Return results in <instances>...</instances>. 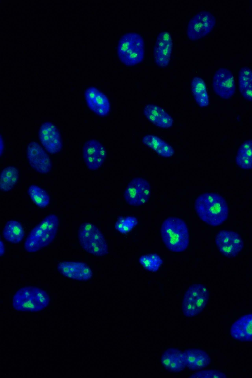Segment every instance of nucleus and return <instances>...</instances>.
<instances>
[{"instance_id": "1", "label": "nucleus", "mask_w": 252, "mask_h": 378, "mask_svg": "<svg viewBox=\"0 0 252 378\" xmlns=\"http://www.w3.org/2000/svg\"><path fill=\"white\" fill-rule=\"evenodd\" d=\"M199 217L207 224L219 226L227 219L229 209L226 200L215 193H205L199 195L194 204Z\"/></svg>"}, {"instance_id": "2", "label": "nucleus", "mask_w": 252, "mask_h": 378, "mask_svg": "<svg viewBox=\"0 0 252 378\" xmlns=\"http://www.w3.org/2000/svg\"><path fill=\"white\" fill-rule=\"evenodd\" d=\"M162 241L168 250L174 252L184 251L189 244V233L185 222L177 217H169L161 227Z\"/></svg>"}, {"instance_id": "3", "label": "nucleus", "mask_w": 252, "mask_h": 378, "mask_svg": "<svg viewBox=\"0 0 252 378\" xmlns=\"http://www.w3.org/2000/svg\"><path fill=\"white\" fill-rule=\"evenodd\" d=\"M59 225L57 216H46L30 232L26 239L24 248L28 252H36L48 246L55 238Z\"/></svg>"}, {"instance_id": "4", "label": "nucleus", "mask_w": 252, "mask_h": 378, "mask_svg": "<svg viewBox=\"0 0 252 378\" xmlns=\"http://www.w3.org/2000/svg\"><path fill=\"white\" fill-rule=\"evenodd\" d=\"M117 54L120 60L126 66L139 64L144 58L145 44L143 38L135 32L123 35L118 43Z\"/></svg>"}, {"instance_id": "5", "label": "nucleus", "mask_w": 252, "mask_h": 378, "mask_svg": "<svg viewBox=\"0 0 252 378\" xmlns=\"http://www.w3.org/2000/svg\"><path fill=\"white\" fill-rule=\"evenodd\" d=\"M49 301V295L44 290L37 287L27 286L14 294L13 307L20 311L38 312L46 308Z\"/></svg>"}, {"instance_id": "6", "label": "nucleus", "mask_w": 252, "mask_h": 378, "mask_svg": "<svg viewBox=\"0 0 252 378\" xmlns=\"http://www.w3.org/2000/svg\"><path fill=\"white\" fill-rule=\"evenodd\" d=\"M78 237L81 246L88 253L97 256L108 253V248L104 236L94 224H82L78 229Z\"/></svg>"}, {"instance_id": "7", "label": "nucleus", "mask_w": 252, "mask_h": 378, "mask_svg": "<svg viewBox=\"0 0 252 378\" xmlns=\"http://www.w3.org/2000/svg\"><path fill=\"white\" fill-rule=\"evenodd\" d=\"M209 298L207 288L200 284L190 286L184 297L182 310L187 317H193L199 314L204 308Z\"/></svg>"}, {"instance_id": "8", "label": "nucleus", "mask_w": 252, "mask_h": 378, "mask_svg": "<svg viewBox=\"0 0 252 378\" xmlns=\"http://www.w3.org/2000/svg\"><path fill=\"white\" fill-rule=\"evenodd\" d=\"M216 19L208 11H203L194 16L189 22L187 35L191 40H198L208 34L214 27Z\"/></svg>"}, {"instance_id": "9", "label": "nucleus", "mask_w": 252, "mask_h": 378, "mask_svg": "<svg viewBox=\"0 0 252 378\" xmlns=\"http://www.w3.org/2000/svg\"><path fill=\"white\" fill-rule=\"evenodd\" d=\"M150 193V185L149 182L141 177L133 178L128 184L125 191L124 196L128 204L139 206L145 203L148 200Z\"/></svg>"}, {"instance_id": "10", "label": "nucleus", "mask_w": 252, "mask_h": 378, "mask_svg": "<svg viewBox=\"0 0 252 378\" xmlns=\"http://www.w3.org/2000/svg\"><path fill=\"white\" fill-rule=\"evenodd\" d=\"M215 242L220 252L228 257L236 256L243 247L240 236L230 230L219 231L215 237Z\"/></svg>"}, {"instance_id": "11", "label": "nucleus", "mask_w": 252, "mask_h": 378, "mask_svg": "<svg viewBox=\"0 0 252 378\" xmlns=\"http://www.w3.org/2000/svg\"><path fill=\"white\" fill-rule=\"evenodd\" d=\"M214 92L220 97L228 99L234 95L235 84L233 75L228 69L221 68L214 74L212 80Z\"/></svg>"}, {"instance_id": "12", "label": "nucleus", "mask_w": 252, "mask_h": 378, "mask_svg": "<svg viewBox=\"0 0 252 378\" xmlns=\"http://www.w3.org/2000/svg\"><path fill=\"white\" fill-rule=\"evenodd\" d=\"M172 48L173 41L171 34L166 31L161 32L157 37L153 49L154 60L158 66L164 68L168 66Z\"/></svg>"}, {"instance_id": "13", "label": "nucleus", "mask_w": 252, "mask_h": 378, "mask_svg": "<svg viewBox=\"0 0 252 378\" xmlns=\"http://www.w3.org/2000/svg\"><path fill=\"white\" fill-rule=\"evenodd\" d=\"M83 158L89 169L96 170L103 163L106 151L103 146L96 140H89L83 149Z\"/></svg>"}, {"instance_id": "14", "label": "nucleus", "mask_w": 252, "mask_h": 378, "mask_svg": "<svg viewBox=\"0 0 252 378\" xmlns=\"http://www.w3.org/2000/svg\"><path fill=\"white\" fill-rule=\"evenodd\" d=\"M27 156L30 165L41 174H47L52 167L51 160L46 152L37 143H29L27 149Z\"/></svg>"}, {"instance_id": "15", "label": "nucleus", "mask_w": 252, "mask_h": 378, "mask_svg": "<svg viewBox=\"0 0 252 378\" xmlns=\"http://www.w3.org/2000/svg\"><path fill=\"white\" fill-rule=\"evenodd\" d=\"M85 98L89 108L97 115L105 116L109 114L110 110L109 101L96 88H88L85 91Z\"/></svg>"}, {"instance_id": "16", "label": "nucleus", "mask_w": 252, "mask_h": 378, "mask_svg": "<svg viewBox=\"0 0 252 378\" xmlns=\"http://www.w3.org/2000/svg\"><path fill=\"white\" fill-rule=\"evenodd\" d=\"M57 269L62 275L76 280L87 281L92 276V270L83 262H62L58 264Z\"/></svg>"}, {"instance_id": "17", "label": "nucleus", "mask_w": 252, "mask_h": 378, "mask_svg": "<svg viewBox=\"0 0 252 378\" xmlns=\"http://www.w3.org/2000/svg\"><path fill=\"white\" fill-rule=\"evenodd\" d=\"M39 134L42 145L49 153L54 154L60 151L62 147L60 135L53 124L50 122L43 123Z\"/></svg>"}, {"instance_id": "18", "label": "nucleus", "mask_w": 252, "mask_h": 378, "mask_svg": "<svg viewBox=\"0 0 252 378\" xmlns=\"http://www.w3.org/2000/svg\"><path fill=\"white\" fill-rule=\"evenodd\" d=\"M143 113L148 120L159 127L169 128L173 125V120L172 117L158 105H146L143 109Z\"/></svg>"}, {"instance_id": "19", "label": "nucleus", "mask_w": 252, "mask_h": 378, "mask_svg": "<svg viewBox=\"0 0 252 378\" xmlns=\"http://www.w3.org/2000/svg\"><path fill=\"white\" fill-rule=\"evenodd\" d=\"M230 334L240 341H252V313L245 315L235 321L231 327Z\"/></svg>"}, {"instance_id": "20", "label": "nucleus", "mask_w": 252, "mask_h": 378, "mask_svg": "<svg viewBox=\"0 0 252 378\" xmlns=\"http://www.w3.org/2000/svg\"><path fill=\"white\" fill-rule=\"evenodd\" d=\"M185 363L189 368L200 370L210 363V358L204 351L199 349H189L183 352Z\"/></svg>"}, {"instance_id": "21", "label": "nucleus", "mask_w": 252, "mask_h": 378, "mask_svg": "<svg viewBox=\"0 0 252 378\" xmlns=\"http://www.w3.org/2000/svg\"><path fill=\"white\" fill-rule=\"evenodd\" d=\"M161 363L167 370L174 372L181 371L186 366L183 353L175 348L168 349L163 353Z\"/></svg>"}, {"instance_id": "22", "label": "nucleus", "mask_w": 252, "mask_h": 378, "mask_svg": "<svg viewBox=\"0 0 252 378\" xmlns=\"http://www.w3.org/2000/svg\"><path fill=\"white\" fill-rule=\"evenodd\" d=\"M142 142L145 145L153 149L161 156L170 157L174 153L173 148L166 142L158 136L147 135L143 137Z\"/></svg>"}, {"instance_id": "23", "label": "nucleus", "mask_w": 252, "mask_h": 378, "mask_svg": "<svg viewBox=\"0 0 252 378\" xmlns=\"http://www.w3.org/2000/svg\"><path fill=\"white\" fill-rule=\"evenodd\" d=\"M238 84L243 97L249 101H252V71L250 68L244 67L240 69Z\"/></svg>"}, {"instance_id": "24", "label": "nucleus", "mask_w": 252, "mask_h": 378, "mask_svg": "<svg viewBox=\"0 0 252 378\" xmlns=\"http://www.w3.org/2000/svg\"><path fill=\"white\" fill-rule=\"evenodd\" d=\"M235 161L237 165L243 169H252V140H246L241 145Z\"/></svg>"}, {"instance_id": "25", "label": "nucleus", "mask_w": 252, "mask_h": 378, "mask_svg": "<svg viewBox=\"0 0 252 378\" xmlns=\"http://www.w3.org/2000/svg\"><path fill=\"white\" fill-rule=\"evenodd\" d=\"M192 93L197 104L201 107L209 105V97L205 83L199 77L193 78L191 83Z\"/></svg>"}, {"instance_id": "26", "label": "nucleus", "mask_w": 252, "mask_h": 378, "mask_svg": "<svg viewBox=\"0 0 252 378\" xmlns=\"http://www.w3.org/2000/svg\"><path fill=\"white\" fill-rule=\"evenodd\" d=\"M3 235L7 241L18 243L23 240L25 233L20 222L15 220H10L7 222L4 228Z\"/></svg>"}, {"instance_id": "27", "label": "nucleus", "mask_w": 252, "mask_h": 378, "mask_svg": "<svg viewBox=\"0 0 252 378\" xmlns=\"http://www.w3.org/2000/svg\"><path fill=\"white\" fill-rule=\"evenodd\" d=\"M18 177V171L16 168L12 166L5 168L1 174V190L4 192L10 190L17 183Z\"/></svg>"}, {"instance_id": "28", "label": "nucleus", "mask_w": 252, "mask_h": 378, "mask_svg": "<svg viewBox=\"0 0 252 378\" xmlns=\"http://www.w3.org/2000/svg\"><path fill=\"white\" fill-rule=\"evenodd\" d=\"M28 194L38 207L45 208L49 203L50 197L45 190L37 185H32L28 188Z\"/></svg>"}, {"instance_id": "29", "label": "nucleus", "mask_w": 252, "mask_h": 378, "mask_svg": "<svg viewBox=\"0 0 252 378\" xmlns=\"http://www.w3.org/2000/svg\"><path fill=\"white\" fill-rule=\"evenodd\" d=\"M139 261L144 269L152 272L158 271L162 263L161 258L156 254L142 255Z\"/></svg>"}, {"instance_id": "30", "label": "nucleus", "mask_w": 252, "mask_h": 378, "mask_svg": "<svg viewBox=\"0 0 252 378\" xmlns=\"http://www.w3.org/2000/svg\"><path fill=\"white\" fill-rule=\"evenodd\" d=\"M137 223V219L134 216H120L115 223V228L120 233L126 234L130 231Z\"/></svg>"}, {"instance_id": "31", "label": "nucleus", "mask_w": 252, "mask_h": 378, "mask_svg": "<svg viewBox=\"0 0 252 378\" xmlns=\"http://www.w3.org/2000/svg\"><path fill=\"white\" fill-rule=\"evenodd\" d=\"M226 376L222 372L216 370H206L197 372L190 378H226Z\"/></svg>"}]
</instances>
